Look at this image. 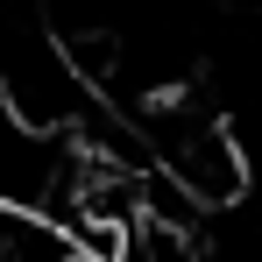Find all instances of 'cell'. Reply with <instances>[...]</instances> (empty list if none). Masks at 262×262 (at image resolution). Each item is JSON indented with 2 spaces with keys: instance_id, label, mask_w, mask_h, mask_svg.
<instances>
[{
  "instance_id": "cell-1",
  "label": "cell",
  "mask_w": 262,
  "mask_h": 262,
  "mask_svg": "<svg viewBox=\"0 0 262 262\" xmlns=\"http://www.w3.org/2000/svg\"><path fill=\"white\" fill-rule=\"evenodd\" d=\"M0 262H78L71 227H57L43 213H0Z\"/></svg>"
}]
</instances>
